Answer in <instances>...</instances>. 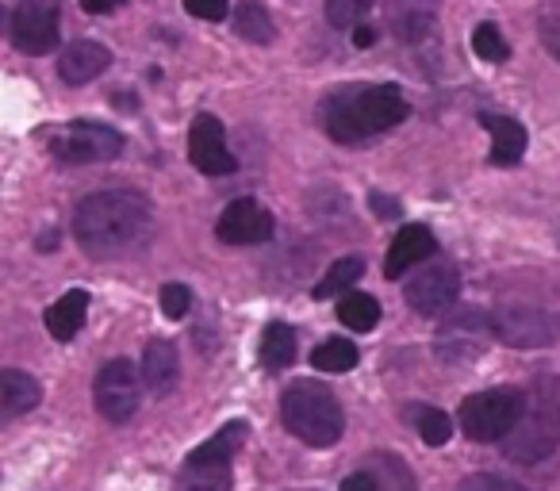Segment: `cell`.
<instances>
[{"instance_id":"obj_24","label":"cell","mask_w":560,"mask_h":491,"mask_svg":"<svg viewBox=\"0 0 560 491\" xmlns=\"http://www.w3.org/2000/svg\"><path fill=\"white\" fill-rule=\"evenodd\" d=\"M338 319L350 330H373L381 323V300L369 296V292H350V296L338 300Z\"/></svg>"},{"instance_id":"obj_11","label":"cell","mask_w":560,"mask_h":491,"mask_svg":"<svg viewBox=\"0 0 560 491\" xmlns=\"http://www.w3.org/2000/svg\"><path fill=\"white\" fill-rule=\"evenodd\" d=\"M55 154L58 162H70V165L112 162V157L124 154V135L104 124H70L55 139Z\"/></svg>"},{"instance_id":"obj_3","label":"cell","mask_w":560,"mask_h":491,"mask_svg":"<svg viewBox=\"0 0 560 491\" xmlns=\"http://www.w3.org/2000/svg\"><path fill=\"white\" fill-rule=\"evenodd\" d=\"M560 445V384L549 376H537L526 391V411H522L514 434L503 442L506 460L514 465H537Z\"/></svg>"},{"instance_id":"obj_1","label":"cell","mask_w":560,"mask_h":491,"mask_svg":"<svg viewBox=\"0 0 560 491\" xmlns=\"http://www.w3.org/2000/svg\"><path fill=\"white\" fill-rule=\"evenodd\" d=\"M154 231V208L135 188H104L78 203L73 238L89 258H119L147 246Z\"/></svg>"},{"instance_id":"obj_17","label":"cell","mask_w":560,"mask_h":491,"mask_svg":"<svg viewBox=\"0 0 560 491\" xmlns=\"http://www.w3.org/2000/svg\"><path fill=\"white\" fill-rule=\"evenodd\" d=\"M108 66H112V50L104 47V43L78 39L58 58V78H62L66 85H89V81L104 78Z\"/></svg>"},{"instance_id":"obj_23","label":"cell","mask_w":560,"mask_h":491,"mask_svg":"<svg viewBox=\"0 0 560 491\" xmlns=\"http://www.w3.org/2000/svg\"><path fill=\"white\" fill-rule=\"evenodd\" d=\"M234 35H242L246 43H257V47H265V43H272V35H277V27H272L269 12H265V4H238L234 9Z\"/></svg>"},{"instance_id":"obj_5","label":"cell","mask_w":560,"mask_h":491,"mask_svg":"<svg viewBox=\"0 0 560 491\" xmlns=\"http://www.w3.org/2000/svg\"><path fill=\"white\" fill-rule=\"evenodd\" d=\"M242 434H246V422H226L215 437L196 445L185 457L173 491H231V460L242 445Z\"/></svg>"},{"instance_id":"obj_2","label":"cell","mask_w":560,"mask_h":491,"mask_svg":"<svg viewBox=\"0 0 560 491\" xmlns=\"http://www.w3.org/2000/svg\"><path fill=\"white\" fill-rule=\"evenodd\" d=\"M323 127L335 142H365L411 116L399 85H342L323 101Z\"/></svg>"},{"instance_id":"obj_12","label":"cell","mask_w":560,"mask_h":491,"mask_svg":"<svg viewBox=\"0 0 560 491\" xmlns=\"http://www.w3.org/2000/svg\"><path fill=\"white\" fill-rule=\"evenodd\" d=\"M188 157L208 177H226V173L238 169V157L226 147V127L215 116H208V112L196 116L192 127H188Z\"/></svg>"},{"instance_id":"obj_7","label":"cell","mask_w":560,"mask_h":491,"mask_svg":"<svg viewBox=\"0 0 560 491\" xmlns=\"http://www.w3.org/2000/svg\"><path fill=\"white\" fill-rule=\"evenodd\" d=\"M491 330L511 350H545L560 342V315L545 307H499L491 312Z\"/></svg>"},{"instance_id":"obj_31","label":"cell","mask_w":560,"mask_h":491,"mask_svg":"<svg viewBox=\"0 0 560 491\" xmlns=\"http://www.w3.org/2000/svg\"><path fill=\"white\" fill-rule=\"evenodd\" d=\"M537 32H541V43L552 58L560 62V0H549L541 9V20H537Z\"/></svg>"},{"instance_id":"obj_13","label":"cell","mask_w":560,"mask_h":491,"mask_svg":"<svg viewBox=\"0 0 560 491\" xmlns=\"http://www.w3.org/2000/svg\"><path fill=\"white\" fill-rule=\"evenodd\" d=\"M407 304L415 307L419 315H442L450 307H457L460 300V273L453 266H430L422 273H415L404 289Z\"/></svg>"},{"instance_id":"obj_34","label":"cell","mask_w":560,"mask_h":491,"mask_svg":"<svg viewBox=\"0 0 560 491\" xmlns=\"http://www.w3.org/2000/svg\"><path fill=\"white\" fill-rule=\"evenodd\" d=\"M457 491H522V488L511 480H503V476H468Z\"/></svg>"},{"instance_id":"obj_10","label":"cell","mask_w":560,"mask_h":491,"mask_svg":"<svg viewBox=\"0 0 560 491\" xmlns=\"http://www.w3.org/2000/svg\"><path fill=\"white\" fill-rule=\"evenodd\" d=\"M139 396H142V376L127 358L108 361V365L96 373V384H93L96 411L108 422H116V426L139 411Z\"/></svg>"},{"instance_id":"obj_25","label":"cell","mask_w":560,"mask_h":491,"mask_svg":"<svg viewBox=\"0 0 560 491\" xmlns=\"http://www.w3.org/2000/svg\"><path fill=\"white\" fill-rule=\"evenodd\" d=\"M365 468L376 476L381 491H419L415 488V476L407 472V465L399 457H392V453H373V457H365Z\"/></svg>"},{"instance_id":"obj_19","label":"cell","mask_w":560,"mask_h":491,"mask_svg":"<svg viewBox=\"0 0 560 491\" xmlns=\"http://www.w3.org/2000/svg\"><path fill=\"white\" fill-rule=\"evenodd\" d=\"M177 376H180L177 346H173L170 338L147 342V350H142V384H147L154 396H165V391L177 388Z\"/></svg>"},{"instance_id":"obj_15","label":"cell","mask_w":560,"mask_h":491,"mask_svg":"<svg viewBox=\"0 0 560 491\" xmlns=\"http://www.w3.org/2000/svg\"><path fill=\"white\" fill-rule=\"evenodd\" d=\"M434 254H438V238L430 234V226H422V223L399 226V234L388 246V258H384V277L399 281L407 269L422 266V261H430Z\"/></svg>"},{"instance_id":"obj_36","label":"cell","mask_w":560,"mask_h":491,"mask_svg":"<svg viewBox=\"0 0 560 491\" xmlns=\"http://www.w3.org/2000/svg\"><path fill=\"white\" fill-rule=\"evenodd\" d=\"M342 491H381V483H376V476L369 472V468H361V472L346 476V480H342Z\"/></svg>"},{"instance_id":"obj_4","label":"cell","mask_w":560,"mask_h":491,"mask_svg":"<svg viewBox=\"0 0 560 491\" xmlns=\"http://www.w3.org/2000/svg\"><path fill=\"white\" fill-rule=\"evenodd\" d=\"M280 419L289 426V434H296L300 442L327 449L342 437L346 414L342 404L335 399V391L319 381H296L284 396H280Z\"/></svg>"},{"instance_id":"obj_21","label":"cell","mask_w":560,"mask_h":491,"mask_svg":"<svg viewBox=\"0 0 560 491\" xmlns=\"http://www.w3.org/2000/svg\"><path fill=\"white\" fill-rule=\"evenodd\" d=\"M0 388H4V419H16V414H24V411H35L43 399L39 381L20 373V369H4Z\"/></svg>"},{"instance_id":"obj_28","label":"cell","mask_w":560,"mask_h":491,"mask_svg":"<svg viewBox=\"0 0 560 491\" xmlns=\"http://www.w3.org/2000/svg\"><path fill=\"white\" fill-rule=\"evenodd\" d=\"M361 273H365V266H361L358 258H338L335 266L327 269V277L315 284V300H335L338 292L353 289V284L361 281Z\"/></svg>"},{"instance_id":"obj_38","label":"cell","mask_w":560,"mask_h":491,"mask_svg":"<svg viewBox=\"0 0 560 491\" xmlns=\"http://www.w3.org/2000/svg\"><path fill=\"white\" fill-rule=\"evenodd\" d=\"M373 43H376V32H373V27H365V24L353 27V47L365 50V47H373Z\"/></svg>"},{"instance_id":"obj_33","label":"cell","mask_w":560,"mask_h":491,"mask_svg":"<svg viewBox=\"0 0 560 491\" xmlns=\"http://www.w3.org/2000/svg\"><path fill=\"white\" fill-rule=\"evenodd\" d=\"M185 12L196 20H208V24H219V20L231 16V0H185Z\"/></svg>"},{"instance_id":"obj_32","label":"cell","mask_w":560,"mask_h":491,"mask_svg":"<svg viewBox=\"0 0 560 491\" xmlns=\"http://www.w3.org/2000/svg\"><path fill=\"white\" fill-rule=\"evenodd\" d=\"M188 307H192V292L185 284H162V312L170 319H185Z\"/></svg>"},{"instance_id":"obj_27","label":"cell","mask_w":560,"mask_h":491,"mask_svg":"<svg viewBox=\"0 0 560 491\" xmlns=\"http://www.w3.org/2000/svg\"><path fill=\"white\" fill-rule=\"evenodd\" d=\"M407 419L415 422V430H419V437L427 445H445V442H450L453 422H450V414L438 411V407L419 404V407H411V411H407Z\"/></svg>"},{"instance_id":"obj_29","label":"cell","mask_w":560,"mask_h":491,"mask_svg":"<svg viewBox=\"0 0 560 491\" xmlns=\"http://www.w3.org/2000/svg\"><path fill=\"white\" fill-rule=\"evenodd\" d=\"M472 50H476V58H480V62H491V66H499V62H506V58H511V47H506L503 32H499L495 24L476 27V32H472Z\"/></svg>"},{"instance_id":"obj_9","label":"cell","mask_w":560,"mask_h":491,"mask_svg":"<svg viewBox=\"0 0 560 491\" xmlns=\"http://www.w3.org/2000/svg\"><path fill=\"white\" fill-rule=\"evenodd\" d=\"M495 338L491 330V312H480V307H460L450 319L438 327V353L450 365H465V361L480 358L483 346Z\"/></svg>"},{"instance_id":"obj_30","label":"cell","mask_w":560,"mask_h":491,"mask_svg":"<svg viewBox=\"0 0 560 491\" xmlns=\"http://www.w3.org/2000/svg\"><path fill=\"white\" fill-rule=\"evenodd\" d=\"M376 0H327V24L338 27V32H350V27H361V20L369 16Z\"/></svg>"},{"instance_id":"obj_37","label":"cell","mask_w":560,"mask_h":491,"mask_svg":"<svg viewBox=\"0 0 560 491\" xmlns=\"http://www.w3.org/2000/svg\"><path fill=\"white\" fill-rule=\"evenodd\" d=\"M119 4H127V0H81V9H85L89 16H108V12H116Z\"/></svg>"},{"instance_id":"obj_6","label":"cell","mask_w":560,"mask_h":491,"mask_svg":"<svg viewBox=\"0 0 560 491\" xmlns=\"http://www.w3.org/2000/svg\"><path fill=\"white\" fill-rule=\"evenodd\" d=\"M526 411V396L514 388H491L480 396H468L460 404V430L472 442H506Z\"/></svg>"},{"instance_id":"obj_35","label":"cell","mask_w":560,"mask_h":491,"mask_svg":"<svg viewBox=\"0 0 560 491\" xmlns=\"http://www.w3.org/2000/svg\"><path fill=\"white\" fill-rule=\"evenodd\" d=\"M369 208H373L381 219H399V215H404L399 200H392V196H384V192H369Z\"/></svg>"},{"instance_id":"obj_20","label":"cell","mask_w":560,"mask_h":491,"mask_svg":"<svg viewBox=\"0 0 560 491\" xmlns=\"http://www.w3.org/2000/svg\"><path fill=\"white\" fill-rule=\"evenodd\" d=\"M85 315H89V292L85 289H70L62 300H55V304L47 307L50 338H58V342H70V338H78V330L85 327Z\"/></svg>"},{"instance_id":"obj_26","label":"cell","mask_w":560,"mask_h":491,"mask_svg":"<svg viewBox=\"0 0 560 491\" xmlns=\"http://www.w3.org/2000/svg\"><path fill=\"white\" fill-rule=\"evenodd\" d=\"M312 365L319 373H350L358 365V346L346 342V338H327L312 350Z\"/></svg>"},{"instance_id":"obj_8","label":"cell","mask_w":560,"mask_h":491,"mask_svg":"<svg viewBox=\"0 0 560 491\" xmlns=\"http://www.w3.org/2000/svg\"><path fill=\"white\" fill-rule=\"evenodd\" d=\"M9 35L12 47L20 55H50L62 43V24H58V0H27L12 12L9 20Z\"/></svg>"},{"instance_id":"obj_39","label":"cell","mask_w":560,"mask_h":491,"mask_svg":"<svg viewBox=\"0 0 560 491\" xmlns=\"http://www.w3.org/2000/svg\"><path fill=\"white\" fill-rule=\"evenodd\" d=\"M557 238H560V231H557Z\"/></svg>"},{"instance_id":"obj_16","label":"cell","mask_w":560,"mask_h":491,"mask_svg":"<svg viewBox=\"0 0 560 491\" xmlns=\"http://www.w3.org/2000/svg\"><path fill=\"white\" fill-rule=\"evenodd\" d=\"M442 0H384V20L399 43H422L438 27Z\"/></svg>"},{"instance_id":"obj_22","label":"cell","mask_w":560,"mask_h":491,"mask_svg":"<svg viewBox=\"0 0 560 491\" xmlns=\"http://www.w3.org/2000/svg\"><path fill=\"white\" fill-rule=\"evenodd\" d=\"M261 365L269 373H280V369H289L296 361V330L289 323H269L261 335V350H257Z\"/></svg>"},{"instance_id":"obj_18","label":"cell","mask_w":560,"mask_h":491,"mask_svg":"<svg viewBox=\"0 0 560 491\" xmlns=\"http://www.w3.org/2000/svg\"><path fill=\"white\" fill-rule=\"evenodd\" d=\"M480 124L488 127V135H491L488 162L503 165V169H506V165H518L522 154H526V142H529L526 127H522L518 119H511V116H499V112H480Z\"/></svg>"},{"instance_id":"obj_14","label":"cell","mask_w":560,"mask_h":491,"mask_svg":"<svg viewBox=\"0 0 560 491\" xmlns=\"http://www.w3.org/2000/svg\"><path fill=\"white\" fill-rule=\"evenodd\" d=\"M215 234L226 246H257V242L272 238V215L257 200L242 196V200L226 203L223 215L215 219Z\"/></svg>"}]
</instances>
